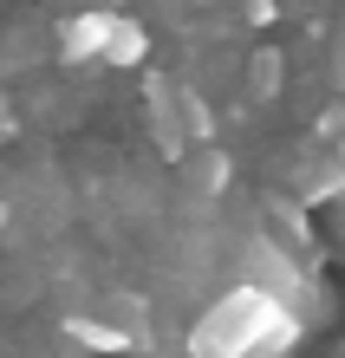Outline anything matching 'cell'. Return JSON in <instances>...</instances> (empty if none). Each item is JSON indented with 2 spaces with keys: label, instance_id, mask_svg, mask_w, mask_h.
Segmentation results:
<instances>
[{
  "label": "cell",
  "instance_id": "obj_5",
  "mask_svg": "<svg viewBox=\"0 0 345 358\" xmlns=\"http://www.w3.org/2000/svg\"><path fill=\"white\" fill-rule=\"evenodd\" d=\"M189 170H196L189 182H196L202 196H215V189L228 182V157H222V150H202V157H189Z\"/></svg>",
  "mask_w": 345,
  "mask_h": 358
},
{
  "label": "cell",
  "instance_id": "obj_6",
  "mask_svg": "<svg viewBox=\"0 0 345 358\" xmlns=\"http://www.w3.org/2000/svg\"><path fill=\"white\" fill-rule=\"evenodd\" d=\"M274 92H280V59L261 52V59H254V98H274Z\"/></svg>",
  "mask_w": 345,
  "mask_h": 358
},
{
  "label": "cell",
  "instance_id": "obj_8",
  "mask_svg": "<svg viewBox=\"0 0 345 358\" xmlns=\"http://www.w3.org/2000/svg\"><path fill=\"white\" fill-rule=\"evenodd\" d=\"M248 20H254V27H267V20H274V0H248Z\"/></svg>",
  "mask_w": 345,
  "mask_h": 358
},
{
  "label": "cell",
  "instance_id": "obj_4",
  "mask_svg": "<svg viewBox=\"0 0 345 358\" xmlns=\"http://www.w3.org/2000/svg\"><path fill=\"white\" fill-rule=\"evenodd\" d=\"M66 339L85 345V352H131L137 332L131 326H111V320H85V313H72V320H66Z\"/></svg>",
  "mask_w": 345,
  "mask_h": 358
},
{
  "label": "cell",
  "instance_id": "obj_1",
  "mask_svg": "<svg viewBox=\"0 0 345 358\" xmlns=\"http://www.w3.org/2000/svg\"><path fill=\"white\" fill-rule=\"evenodd\" d=\"M293 339V320L280 313L274 293L241 287L222 306H209V320L189 332V358H248V352H280Z\"/></svg>",
  "mask_w": 345,
  "mask_h": 358
},
{
  "label": "cell",
  "instance_id": "obj_7",
  "mask_svg": "<svg viewBox=\"0 0 345 358\" xmlns=\"http://www.w3.org/2000/svg\"><path fill=\"white\" fill-rule=\"evenodd\" d=\"M326 131H332V157L345 163V111H332V117H326Z\"/></svg>",
  "mask_w": 345,
  "mask_h": 358
},
{
  "label": "cell",
  "instance_id": "obj_2",
  "mask_svg": "<svg viewBox=\"0 0 345 358\" xmlns=\"http://www.w3.org/2000/svg\"><path fill=\"white\" fill-rule=\"evenodd\" d=\"M104 33H111V7L66 13V20H59V59H66V66H98Z\"/></svg>",
  "mask_w": 345,
  "mask_h": 358
},
{
  "label": "cell",
  "instance_id": "obj_3",
  "mask_svg": "<svg viewBox=\"0 0 345 358\" xmlns=\"http://www.w3.org/2000/svg\"><path fill=\"white\" fill-rule=\"evenodd\" d=\"M143 59H150V33H143V20H131V13H111V33H104V52H98V66L137 72Z\"/></svg>",
  "mask_w": 345,
  "mask_h": 358
},
{
  "label": "cell",
  "instance_id": "obj_9",
  "mask_svg": "<svg viewBox=\"0 0 345 358\" xmlns=\"http://www.w3.org/2000/svg\"><path fill=\"white\" fill-rule=\"evenodd\" d=\"M7 222H13V208H7V202H0V235H7Z\"/></svg>",
  "mask_w": 345,
  "mask_h": 358
}]
</instances>
